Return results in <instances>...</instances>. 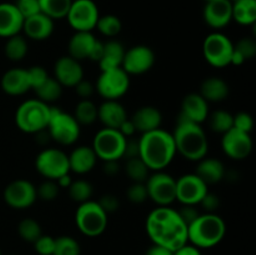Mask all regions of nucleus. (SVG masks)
<instances>
[{
    "instance_id": "nucleus-27",
    "label": "nucleus",
    "mask_w": 256,
    "mask_h": 255,
    "mask_svg": "<svg viewBox=\"0 0 256 255\" xmlns=\"http://www.w3.org/2000/svg\"><path fill=\"white\" fill-rule=\"evenodd\" d=\"M130 119L134 122L136 132L142 134L160 129L162 124V112L158 108L150 106V105L138 109Z\"/></svg>"
},
{
    "instance_id": "nucleus-48",
    "label": "nucleus",
    "mask_w": 256,
    "mask_h": 255,
    "mask_svg": "<svg viewBox=\"0 0 256 255\" xmlns=\"http://www.w3.org/2000/svg\"><path fill=\"white\" fill-rule=\"evenodd\" d=\"M234 128L235 129L240 130L250 134L254 128V119L252 115L246 112H240L234 115Z\"/></svg>"
},
{
    "instance_id": "nucleus-28",
    "label": "nucleus",
    "mask_w": 256,
    "mask_h": 255,
    "mask_svg": "<svg viewBox=\"0 0 256 255\" xmlns=\"http://www.w3.org/2000/svg\"><path fill=\"white\" fill-rule=\"evenodd\" d=\"M225 172H226V168L222 164V160L205 156L198 162L195 174L209 186V185L218 184L224 180Z\"/></svg>"
},
{
    "instance_id": "nucleus-47",
    "label": "nucleus",
    "mask_w": 256,
    "mask_h": 255,
    "mask_svg": "<svg viewBox=\"0 0 256 255\" xmlns=\"http://www.w3.org/2000/svg\"><path fill=\"white\" fill-rule=\"evenodd\" d=\"M28 70V75H29V82L30 86H32V90L36 89L38 86L42 84L45 80L49 78V74L45 70V68L40 66V65H35V66H32Z\"/></svg>"
},
{
    "instance_id": "nucleus-52",
    "label": "nucleus",
    "mask_w": 256,
    "mask_h": 255,
    "mask_svg": "<svg viewBox=\"0 0 256 255\" xmlns=\"http://www.w3.org/2000/svg\"><path fill=\"white\" fill-rule=\"evenodd\" d=\"M178 212L188 226L200 215V212L196 209V205H182V208L178 210Z\"/></svg>"
},
{
    "instance_id": "nucleus-1",
    "label": "nucleus",
    "mask_w": 256,
    "mask_h": 255,
    "mask_svg": "<svg viewBox=\"0 0 256 255\" xmlns=\"http://www.w3.org/2000/svg\"><path fill=\"white\" fill-rule=\"evenodd\" d=\"M146 232L154 244L175 252L188 244V225L178 210L170 206H158L146 218Z\"/></svg>"
},
{
    "instance_id": "nucleus-17",
    "label": "nucleus",
    "mask_w": 256,
    "mask_h": 255,
    "mask_svg": "<svg viewBox=\"0 0 256 255\" xmlns=\"http://www.w3.org/2000/svg\"><path fill=\"white\" fill-rule=\"evenodd\" d=\"M222 148L225 155L232 160H245L252 152V139L250 134L232 128L222 134Z\"/></svg>"
},
{
    "instance_id": "nucleus-56",
    "label": "nucleus",
    "mask_w": 256,
    "mask_h": 255,
    "mask_svg": "<svg viewBox=\"0 0 256 255\" xmlns=\"http://www.w3.org/2000/svg\"><path fill=\"white\" fill-rule=\"evenodd\" d=\"M174 255H202L200 252L199 248L194 246L192 244H185L182 248H179L178 250H175Z\"/></svg>"
},
{
    "instance_id": "nucleus-21",
    "label": "nucleus",
    "mask_w": 256,
    "mask_h": 255,
    "mask_svg": "<svg viewBox=\"0 0 256 255\" xmlns=\"http://www.w3.org/2000/svg\"><path fill=\"white\" fill-rule=\"evenodd\" d=\"M55 29L54 20L48 15L39 12L32 16L26 18L22 25V32L28 39L34 42H44L52 35Z\"/></svg>"
},
{
    "instance_id": "nucleus-20",
    "label": "nucleus",
    "mask_w": 256,
    "mask_h": 255,
    "mask_svg": "<svg viewBox=\"0 0 256 255\" xmlns=\"http://www.w3.org/2000/svg\"><path fill=\"white\" fill-rule=\"evenodd\" d=\"M209 114V102L199 92H190L182 99L179 114L180 120L202 124L208 120Z\"/></svg>"
},
{
    "instance_id": "nucleus-3",
    "label": "nucleus",
    "mask_w": 256,
    "mask_h": 255,
    "mask_svg": "<svg viewBox=\"0 0 256 255\" xmlns=\"http://www.w3.org/2000/svg\"><path fill=\"white\" fill-rule=\"evenodd\" d=\"M172 134L176 152L182 158L190 162H199L206 156L209 152V142L202 124L178 119L176 126Z\"/></svg>"
},
{
    "instance_id": "nucleus-50",
    "label": "nucleus",
    "mask_w": 256,
    "mask_h": 255,
    "mask_svg": "<svg viewBox=\"0 0 256 255\" xmlns=\"http://www.w3.org/2000/svg\"><path fill=\"white\" fill-rule=\"evenodd\" d=\"M98 202H99L100 206L102 208V210H104L108 215L112 214V212H118L120 208L119 199H118V196H115V195L112 194L102 195V196L98 200Z\"/></svg>"
},
{
    "instance_id": "nucleus-10",
    "label": "nucleus",
    "mask_w": 256,
    "mask_h": 255,
    "mask_svg": "<svg viewBox=\"0 0 256 255\" xmlns=\"http://www.w3.org/2000/svg\"><path fill=\"white\" fill-rule=\"evenodd\" d=\"M35 168L42 178L56 182L60 176L70 172L69 155L62 149L46 148L38 154Z\"/></svg>"
},
{
    "instance_id": "nucleus-14",
    "label": "nucleus",
    "mask_w": 256,
    "mask_h": 255,
    "mask_svg": "<svg viewBox=\"0 0 256 255\" xmlns=\"http://www.w3.org/2000/svg\"><path fill=\"white\" fill-rule=\"evenodd\" d=\"M4 200L12 209H29L38 200L36 186L29 180H14L5 188Z\"/></svg>"
},
{
    "instance_id": "nucleus-7",
    "label": "nucleus",
    "mask_w": 256,
    "mask_h": 255,
    "mask_svg": "<svg viewBox=\"0 0 256 255\" xmlns=\"http://www.w3.org/2000/svg\"><path fill=\"white\" fill-rule=\"evenodd\" d=\"M75 222L82 234L89 238H96L104 234L108 228V214L99 202L89 200L79 204L75 212Z\"/></svg>"
},
{
    "instance_id": "nucleus-58",
    "label": "nucleus",
    "mask_w": 256,
    "mask_h": 255,
    "mask_svg": "<svg viewBox=\"0 0 256 255\" xmlns=\"http://www.w3.org/2000/svg\"><path fill=\"white\" fill-rule=\"evenodd\" d=\"M34 135H35V140H36L38 144L42 145V146H44V145H46V144H49V142L52 140V138H50L48 129L42 130V132H38L36 134H34Z\"/></svg>"
},
{
    "instance_id": "nucleus-46",
    "label": "nucleus",
    "mask_w": 256,
    "mask_h": 255,
    "mask_svg": "<svg viewBox=\"0 0 256 255\" xmlns=\"http://www.w3.org/2000/svg\"><path fill=\"white\" fill-rule=\"evenodd\" d=\"M34 249L39 255H52L55 249V239L50 235L42 234L34 242Z\"/></svg>"
},
{
    "instance_id": "nucleus-25",
    "label": "nucleus",
    "mask_w": 256,
    "mask_h": 255,
    "mask_svg": "<svg viewBox=\"0 0 256 255\" xmlns=\"http://www.w3.org/2000/svg\"><path fill=\"white\" fill-rule=\"evenodd\" d=\"M2 89L12 96H20V95L26 94L29 90H32L29 82V75L26 69H10L2 75Z\"/></svg>"
},
{
    "instance_id": "nucleus-12",
    "label": "nucleus",
    "mask_w": 256,
    "mask_h": 255,
    "mask_svg": "<svg viewBox=\"0 0 256 255\" xmlns=\"http://www.w3.org/2000/svg\"><path fill=\"white\" fill-rule=\"evenodd\" d=\"M130 76L122 68L102 72L96 80L95 92L104 100H119L129 92Z\"/></svg>"
},
{
    "instance_id": "nucleus-59",
    "label": "nucleus",
    "mask_w": 256,
    "mask_h": 255,
    "mask_svg": "<svg viewBox=\"0 0 256 255\" xmlns=\"http://www.w3.org/2000/svg\"><path fill=\"white\" fill-rule=\"evenodd\" d=\"M72 178L70 176V174L62 175V176H60L59 179L56 180V184H58V186L60 188V190L69 189V186L72 185Z\"/></svg>"
},
{
    "instance_id": "nucleus-18",
    "label": "nucleus",
    "mask_w": 256,
    "mask_h": 255,
    "mask_svg": "<svg viewBox=\"0 0 256 255\" xmlns=\"http://www.w3.org/2000/svg\"><path fill=\"white\" fill-rule=\"evenodd\" d=\"M202 18L212 29H224L232 20V2L230 0H215L206 2L202 10Z\"/></svg>"
},
{
    "instance_id": "nucleus-11",
    "label": "nucleus",
    "mask_w": 256,
    "mask_h": 255,
    "mask_svg": "<svg viewBox=\"0 0 256 255\" xmlns=\"http://www.w3.org/2000/svg\"><path fill=\"white\" fill-rule=\"evenodd\" d=\"M145 185L148 196L158 206H170L176 202V179L164 170L150 175Z\"/></svg>"
},
{
    "instance_id": "nucleus-53",
    "label": "nucleus",
    "mask_w": 256,
    "mask_h": 255,
    "mask_svg": "<svg viewBox=\"0 0 256 255\" xmlns=\"http://www.w3.org/2000/svg\"><path fill=\"white\" fill-rule=\"evenodd\" d=\"M125 159H134V158H140V145L139 139L135 138H129L126 139V144H125L124 156Z\"/></svg>"
},
{
    "instance_id": "nucleus-32",
    "label": "nucleus",
    "mask_w": 256,
    "mask_h": 255,
    "mask_svg": "<svg viewBox=\"0 0 256 255\" xmlns=\"http://www.w3.org/2000/svg\"><path fill=\"white\" fill-rule=\"evenodd\" d=\"M62 89H64V88L62 86V84H60L55 78L49 76L42 85H40V86L34 89V92L40 102H46V104H52V102H58V100L62 98Z\"/></svg>"
},
{
    "instance_id": "nucleus-19",
    "label": "nucleus",
    "mask_w": 256,
    "mask_h": 255,
    "mask_svg": "<svg viewBox=\"0 0 256 255\" xmlns=\"http://www.w3.org/2000/svg\"><path fill=\"white\" fill-rule=\"evenodd\" d=\"M54 78L62 88H75L78 82L84 79L82 62L69 55L59 58L54 65Z\"/></svg>"
},
{
    "instance_id": "nucleus-45",
    "label": "nucleus",
    "mask_w": 256,
    "mask_h": 255,
    "mask_svg": "<svg viewBox=\"0 0 256 255\" xmlns=\"http://www.w3.org/2000/svg\"><path fill=\"white\" fill-rule=\"evenodd\" d=\"M234 49L239 52L245 60H250L256 55V42L252 38H242L234 45Z\"/></svg>"
},
{
    "instance_id": "nucleus-6",
    "label": "nucleus",
    "mask_w": 256,
    "mask_h": 255,
    "mask_svg": "<svg viewBox=\"0 0 256 255\" xmlns=\"http://www.w3.org/2000/svg\"><path fill=\"white\" fill-rule=\"evenodd\" d=\"M46 129L52 140L62 146L74 145L82 134V126L74 115L68 114L56 106H50V120Z\"/></svg>"
},
{
    "instance_id": "nucleus-4",
    "label": "nucleus",
    "mask_w": 256,
    "mask_h": 255,
    "mask_svg": "<svg viewBox=\"0 0 256 255\" xmlns=\"http://www.w3.org/2000/svg\"><path fill=\"white\" fill-rule=\"evenodd\" d=\"M225 235H226V224L216 212L200 214L188 226L189 242L199 249H210L216 246L222 242Z\"/></svg>"
},
{
    "instance_id": "nucleus-61",
    "label": "nucleus",
    "mask_w": 256,
    "mask_h": 255,
    "mask_svg": "<svg viewBox=\"0 0 256 255\" xmlns=\"http://www.w3.org/2000/svg\"><path fill=\"white\" fill-rule=\"evenodd\" d=\"M205 2H215V0H204Z\"/></svg>"
},
{
    "instance_id": "nucleus-42",
    "label": "nucleus",
    "mask_w": 256,
    "mask_h": 255,
    "mask_svg": "<svg viewBox=\"0 0 256 255\" xmlns=\"http://www.w3.org/2000/svg\"><path fill=\"white\" fill-rule=\"evenodd\" d=\"M60 188L58 186L55 180L45 179L39 186L36 188V195L38 199L42 200V202H54L58 196H59Z\"/></svg>"
},
{
    "instance_id": "nucleus-24",
    "label": "nucleus",
    "mask_w": 256,
    "mask_h": 255,
    "mask_svg": "<svg viewBox=\"0 0 256 255\" xmlns=\"http://www.w3.org/2000/svg\"><path fill=\"white\" fill-rule=\"evenodd\" d=\"M126 119V109L119 100H105L98 106V120H100L104 128L118 130Z\"/></svg>"
},
{
    "instance_id": "nucleus-43",
    "label": "nucleus",
    "mask_w": 256,
    "mask_h": 255,
    "mask_svg": "<svg viewBox=\"0 0 256 255\" xmlns=\"http://www.w3.org/2000/svg\"><path fill=\"white\" fill-rule=\"evenodd\" d=\"M128 200L132 204H142L149 199L148 196V190L145 182H132L126 192Z\"/></svg>"
},
{
    "instance_id": "nucleus-51",
    "label": "nucleus",
    "mask_w": 256,
    "mask_h": 255,
    "mask_svg": "<svg viewBox=\"0 0 256 255\" xmlns=\"http://www.w3.org/2000/svg\"><path fill=\"white\" fill-rule=\"evenodd\" d=\"M75 92L76 95L80 98V100H89L95 92V85L89 80L82 79V82L75 85Z\"/></svg>"
},
{
    "instance_id": "nucleus-44",
    "label": "nucleus",
    "mask_w": 256,
    "mask_h": 255,
    "mask_svg": "<svg viewBox=\"0 0 256 255\" xmlns=\"http://www.w3.org/2000/svg\"><path fill=\"white\" fill-rule=\"evenodd\" d=\"M14 4L16 6V9L19 10L20 14L22 15L24 20L26 18H30L32 15L42 12H40L39 0H16Z\"/></svg>"
},
{
    "instance_id": "nucleus-5",
    "label": "nucleus",
    "mask_w": 256,
    "mask_h": 255,
    "mask_svg": "<svg viewBox=\"0 0 256 255\" xmlns=\"http://www.w3.org/2000/svg\"><path fill=\"white\" fill-rule=\"evenodd\" d=\"M50 120V105L39 99H30L19 105L15 112V122L22 132L36 134L46 129Z\"/></svg>"
},
{
    "instance_id": "nucleus-55",
    "label": "nucleus",
    "mask_w": 256,
    "mask_h": 255,
    "mask_svg": "<svg viewBox=\"0 0 256 255\" xmlns=\"http://www.w3.org/2000/svg\"><path fill=\"white\" fill-rule=\"evenodd\" d=\"M118 130H119V132H122V136L126 138V139H129V138H134V135L138 132L134 122H132V119H129V118H128V119L120 125V128Z\"/></svg>"
},
{
    "instance_id": "nucleus-54",
    "label": "nucleus",
    "mask_w": 256,
    "mask_h": 255,
    "mask_svg": "<svg viewBox=\"0 0 256 255\" xmlns=\"http://www.w3.org/2000/svg\"><path fill=\"white\" fill-rule=\"evenodd\" d=\"M120 170H122V165H120L119 160H106L102 165V172L108 176H115L119 174Z\"/></svg>"
},
{
    "instance_id": "nucleus-36",
    "label": "nucleus",
    "mask_w": 256,
    "mask_h": 255,
    "mask_svg": "<svg viewBox=\"0 0 256 255\" xmlns=\"http://www.w3.org/2000/svg\"><path fill=\"white\" fill-rule=\"evenodd\" d=\"M74 118L79 122L80 126L92 125L98 120V106L92 99L80 100L75 106Z\"/></svg>"
},
{
    "instance_id": "nucleus-64",
    "label": "nucleus",
    "mask_w": 256,
    "mask_h": 255,
    "mask_svg": "<svg viewBox=\"0 0 256 255\" xmlns=\"http://www.w3.org/2000/svg\"><path fill=\"white\" fill-rule=\"evenodd\" d=\"M72 2H76V0H72Z\"/></svg>"
},
{
    "instance_id": "nucleus-29",
    "label": "nucleus",
    "mask_w": 256,
    "mask_h": 255,
    "mask_svg": "<svg viewBox=\"0 0 256 255\" xmlns=\"http://www.w3.org/2000/svg\"><path fill=\"white\" fill-rule=\"evenodd\" d=\"M229 92V84L224 79L218 76H210L202 82L199 94L208 102H222L228 99Z\"/></svg>"
},
{
    "instance_id": "nucleus-49",
    "label": "nucleus",
    "mask_w": 256,
    "mask_h": 255,
    "mask_svg": "<svg viewBox=\"0 0 256 255\" xmlns=\"http://www.w3.org/2000/svg\"><path fill=\"white\" fill-rule=\"evenodd\" d=\"M220 204H222V202H220L219 195L210 192H208L206 195L202 199V202H199L202 209L204 210L205 212H209V214H215L216 210L220 208Z\"/></svg>"
},
{
    "instance_id": "nucleus-2",
    "label": "nucleus",
    "mask_w": 256,
    "mask_h": 255,
    "mask_svg": "<svg viewBox=\"0 0 256 255\" xmlns=\"http://www.w3.org/2000/svg\"><path fill=\"white\" fill-rule=\"evenodd\" d=\"M139 145L140 158L150 172L165 170L176 155L172 134L162 128L142 134V138H139Z\"/></svg>"
},
{
    "instance_id": "nucleus-26",
    "label": "nucleus",
    "mask_w": 256,
    "mask_h": 255,
    "mask_svg": "<svg viewBox=\"0 0 256 255\" xmlns=\"http://www.w3.org/2000/svg\"><path fill=\"white\" fill-rule=\"evenodd\" d=\"M98 162V156L94 149L86 145H80L75 148L69 155L70 172L78 175H85L92 172Z\"/></svg>"
},
{
    "instance_id": "nucleus-38",
    "label": "nucleus",
    "mask_w": 256,
    "mask_h": 255,
    "mask_svg": "<svg viewBox=\"0 0 256 255\" xmlns=\"http://www.w3.org/2000/svg\"><path fill=\"white\" fill-rule=\"evenodd\" d=\"M125 172L132 182H145L150 176V169L142 158L128 159L125 162Z\"/></svg>"
},
{
    "instance_id": "nucleus-60",
    "label": "nucleus",
    "mask_w": 256,
    "mask_h": 255,
    "mask_svg": "<svg viewBox=\"0 0 256 255\" xmlns=\"http://www.w3.org/2000/svg\"><path fill=\"white\" fill-rule=\"evenodd\" d=\"M246 60L244 59L242 54L239 52L234 49V52H232V62H230V65H235V66H242Z\"/></svg>"
},
{
    "instance_id": "nucleus-41",
    "label": "nucleus",
    "mask_w": 256,
    "mask_h": 255,
    "mask_svg": "<svg viewBox=\"0 0 256 255\" xmlns=\"http://www.w3.org/2000/svg\"><path fill=\"white\" fill-rule=\"evenodd\" d=\"M82 248L78 240L69 235H62L55 239V249L52 255H80Z\"/></svg>"
},
{
    "instance_id": "nucleus-33",
    "label": "nucleus",
    "mask_w": 256,
    "mask_h": 255,
    "mask_svg": "<svg viewBox=\"0 0 256 255\" xmlns=\"http://www.w3.org/2000/svg\"><path fill=\"white\" fill-rule=\"evenodd\" d=\"M72 0H39L40 12L52 20H62L66 18L72 6Z\"/></svg>"
},
{
    "instance_id": "nucleus-13",
    "label": "nucleus",
    "mask_w": 256,
    "mask_h": 255,
    "mask_svg": "<svg viewBox=\"0 0 256 255\" xmlns=\"http://www.w3.org/2000/svg\"><path fill=\"white\" fill-rule=\"evenodd\" d=\"M100 18L99 8L92 0H76L72 2L66 15L68 22L75 32H92Z\"/></svg>"
},
{
    "instance_id": "nucleus-40",
    "label": "nucleus",
    "mask_w": 256,
    "mask_h": 255,
    "mask_svg": "<svg viewBox=\"0 0 256 255\" xmlns=\"http://www.w3.org/2000/svg\"><path fill=\"white\" fill-rule=\"evenodd\" d=\"M18 232H19L20 238L24 242H32V244H34L42 235V225L39 224V222L32 219V218H26V219L22 220L19 222V226H18Z\"/></svg>"
},
{
    "instance_id": "nucleus-31",
    "label": "nucleus",
    "mask_w": 256,
    "mask_h": 255,
    "mask_svg": "<svg viewBox=\"0 0 256 255\" xmlns=\"http://www.w3.org/2000/svg\"><path fill=\"white\" fill-rule=\"evenodd\" d=\"M232 20L244 26L256 22V0H239L232 2Z\"/></svg>"
},
{
    "instance_id": "nucleus-23",
    "label": "nucleus",
    "mask_w": 256,
    "mask_h": 255,
    "mask_svg": "<svg viewBox=\"0 0 256 255\" xmlns=\"http://www.w3.org/2000/svg\"><path fill=\"white\" fill-rule=\"evenodd\" d=\"M24 18L12 2L0 4V38H9L22 32Z\"/></svg>"
},
{
    "instance_id": "nucleus-30",
    "label": "nucleus",
    "mask_w": 256,
    "mask_h": 255,
    "mask_svg": "<svg viewBox=\"0 0 256 255\" xmlns=\"http://www.w3.org/2000/svg\"><path fill=\"white\" fill-rule=\"evenodd\" d=\"M124 55L125 48L119 40H108L106 42H104V52H102V59L99 60L100 70L105 72V70L122 68Z\"/></svg>"
},
{
    "instance_id": "nucleus-57",
    "label": "nucleus",
    "mask_w": 256,
    "mask_h": 255,
    "mask_svg": "<svg viewBox=\"0 0 256 255\" xmlns=\"http://www.w3.org/2000/svg\"><path fill=\"white\" fill-rule=\"evenodd\" d=\"M145 255H174V252L166 249L164 246H160V245L152 244V246L148 249L146 254Z\"/></svg>"
},
{
    "instance_id": "nucleus-8",
    "label": "nucleus",
    "mask_w": 256,
    "mask_h": 255,
    "mask_svg": "<svg viewBox=\"0 0 256 255\" xmlns=\"http://www.w3.org/2000/svg\"><path fill=\"white\" fill-rule=\"evenodd\" d=\"M232 52H234V44L229 36L222 32H215L205 38L202 44V54L205 60L212 66L218 69L229 66Z\"/></svg>"
},
{
    "instance_id": "nucleus-39",
    "label": "nucleus",
    "mask_w": 256,
    "mask_h": 255,
    "mask_svg": "<svg viewBox=\"0 0 256 255\" xmlns=\"http://www.w3.org/2000/svg\"><path fill=\"white\" fill-rule=\"evenodd\" d=\"M95 29L99 30L100 34L104 35V36L112 39V38H116L120 34V32L122 29V22L116 15H102L98 20V24Z\"/></svg>"
},
{
    "instance_id": "nucleus-9",
    "label": "nucleus",
    "mask_w": 256,
    "mask_h": 255,
    "mask_svg": "<svg viewBox=\"0 0 256 255\" xmlns=\"http://www.w3.org/2000/svg\"><path fill=\"white\" fill-rule=\"evenodd\" d=\"M125 144L126 138L122 136L119 130L104 128L95 134L92 148L94 149L98 159L106 162L122 159Z\"/></svg>"
},
{
    "instance_id": "nucleus-15",
    "label": "nucleus",
    "mask_w": 256,
    "mask_h": 255,
    "mask_svg": "<svg viewBox=\"0 0 256 255\" xmlns=\"http://www.w3.org/2000/svg\"><path fill=\"white\" fill-rule=\"evenodd\" d=\"M156 56L152 48L146 45H135L125 50L122 68L128 75H142L152 69Z\"/></svg>"
},
{
    "instance_id": "nucleus-63",
    "label": "nucleus",
    "mask_w": 256,
    "mask_h": 255,
    "mask_svg": "<svg viewBox=\"0 0 256 255\" xmlns=\"http://www.w3.org/2000/svg\"><path fill=\"white\" fill-rule=\"evenodd\" d=\"M0 255H2V250H0Z\"/></svg>"
},
{
    "instance_id": "nucleus-16",
    "label": "nucleus",
    "mask_w": 256,
    "mask_h": 255,
    "mask_svg": "<svg viewBox=\"0 0 256 255\" xmlns=\"http://www.w3.org/2000/svg\"><path fill=\"white\" fill-rule=\"evenodd\" d=\"M209 186L196 174H185L176 179V200L182 205H199Z\"/></svg>"
},
{
    "instance_id": "nucleus-22",
    "label": "nucleus",
    "mask_w": 256,
    "mask_h": 255,
    "mask_svg": "<svg viewBox=\"0 0 256 255\" xmlns=\"http://www.w3.org/2000/svg\"><path fill=\"white\" fill-rule=\"evenodd\" d=\"M96 44L98 39L92 32H75L68 44L69 56L80 62L84 60L92 62V52H94Z\"/></svg>"
},
{
    "instance_id": "nucleus-37",
    "label": "nucleus",
    "mask_w": 256,
    "mask_h": 255,
    "mask_svg": "<svg viewBox=\"0 0 256 255\" xmlns=\"http://www.w3.org/2000/svg\"><path fill=\"white\" fill-rule=\"evenodd\" d=\"M69 192V196L72 202H78V204H82L89 200H92V194H94V189L92 185L90 184L88 180L78 179L72 180V185L68 189Z\"/></svg>"
},
{
    "instance_id": "nucleus-34",
    "label": "nucleus",
    "mask_w": 256,
    "mask_h": 255,
    "mask_svg": "<svg viewBox=\"0 0 256 255\" xmlns=\"http://www.w3.org/2000/svg\"><path fill=\"white\" fill-rule=\"evenodd\" d=\"M29 52L28 40L20 34L9 38L5 44V55L12 62H22Z\"/></svg>"
},
{
    "instance_id": "nucleus-62",
    "label": "nucleus",
    "mask_w": 256,
    "mask_h": 255,
    "mask_svg": "<svg viewBox=\"0 0 256 255\" xmlns=\"http://www.w3.org/2000/svg\"><path fill=\"white\" fill-rule=\"evenodd\" d=\"M230 2H239V0H230Z\"/></svg>"
},
{
    "instance_id": "nucleus-35",
    "label": "nucleus",
    "mask_w": 256,
    "mask_h": 255,
    "mask_svg": "<svg viewBox=\"0 0 256 255\" xmlns=\"http://www.w3.org/2000/svg\"><path fill=\"white\" fill-rule=\"evenodd\" d=\"M210 129L218 134H225L234 128V115L226 110H216L208 116Z\"/></svg>"
}]
</instances>
